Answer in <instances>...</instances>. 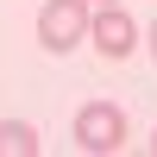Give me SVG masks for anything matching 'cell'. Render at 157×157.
<instances>
[{"label":"cell","instance_id":"6da1fadb","mask_svg":"<svg viewBox=\"0 0 157 157\" xmlns=\"http://www.w3.org/2000/svg\"><path fill=\"white\" fill-rule=\"evenodd\" d=\"M88 38V0H44V13H38V44L50 50V57H63V50H75Z\"/></svg>","mask_w":157,"mask_h":157},{"label":"cell","instance_id":"7a4b0ae2","mask_svg":"<svg viewBox=\"0 0 157 157\" xmlns=\"http://www.w3.org/2000/svg\"><path fill=\"white\" fill-rule=\"evenodd\" d=\"M75 145L94 151V157L120 151V145H126V113L113 107V101H88V107L75 113Z\"/></svg>","mask_w":157,"mask_h":157},{"label":"cell","instance_id":"3957f363","mask_svg":"<svg viewBox=\"0 0 157 157\" xmlns=\"http://www.w3.org/2000/svg\"><path fill=\"white\" fill-rule=\"evenodd\" d=\"M88 38H94V50H101L107 63H120V57H132V50H138V25L120 13V0L101 6V19H88Z\"/></svg>","mask_w":157,"mask_h":157},{"label":"cell","instance_id":"277c9868","mask_svg":"<svg viewBox=\"0 0 157 157\" xmlns=\"http://www.w3.org/2000/svg\"><path fill=\"white\" fill-rule=\"evenodd\" d=\"M0 157H38V132L25 120H0Z\"/></svg>","mask_w":157,"mask_h":157},{"label":"cell","instance_id":"5b68a950","mask_svg":"<svg viewBox=\"0 0 157 157\" xmlns=\"http://www.w3.org/2000/svg\"><path fill=\"white\" fill-rule=\"evenodd\" d=\"M151 57H157V25H151Z\"/></svg>","mask_w":157,"mask_h":157},{"label":"cell","instance_id":"8992f818","mask_svg":"<svg viewBox=\"0 0 157 157\" xmlns=\"http://www.w3.org/2000/svg\"><path fill=\"white\" fill-rule=\"evenodd\" d=\"M94 6H113V0H94Z\"/></svg>","mask_w":157,"mask_h":157},{"label":"cell","instance_id":"52a82bcc","mask_svg":"<svg viewBox=\"0 0 157 157\" xmlns=\"http://www.w3.org/2000/svg\"><path fill=\"white\" fill-rule=\"evenodd\" d=\"M151 151H157V138H151Z\"/></svg>","mask_w":157,"mask_h":157}]
</instances>
